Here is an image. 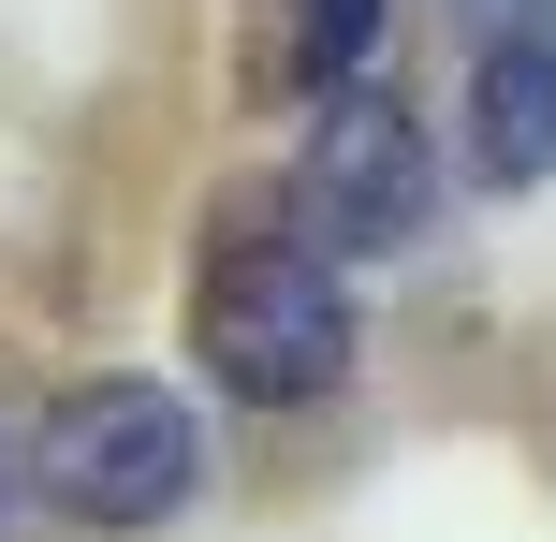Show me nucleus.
<instances>
[{"label": "nucleus", "mask_w": 556, "mask_h": 542, "mask_svg": "<svg viewBox=\"0 0 556 542\" xmlns=\"http://www.w3.org/2000/svg\"><path fill=\"white\" fill-rule=\"evenodd\" d=\"M469 162L498 191L556 176V15H498L483 29V74H469Z\"/></svg>", "instance_id": "nucleus-4"}, {"label": "nucleus", "mask_w": 556, "mask_h": 542, "mask_svg": "<svg viewBox=\"0 0 556 542\" xmlns=\"http://www.w3.org/2000/svg\"><path fill=\"white\" fill-rule=\"evenodd\" d=\"M29 469H45V499L59 514H88V528H162L176 499H191V469H205V440H191V396H162V381H74V396L29 426Z\"/></svg>", "instance_id": "nucleus-2"}, {"label": "nucleus", "mask_w": 556, "mask_h": 542, "mask_svg": "<svg viewBox=\"0 0 556 542\" xmlns=\"http://www.w3.org/2000/svg\"><path fill=\"white\" fill-rule=\"evenodd\" d=\"M293 220L323 235L337 264H381L410 250L425 220H440V162H425V117L395 103V88H323V117H307V162H293Z\"/></svg>", "instance_id": "nucleus-3"}, {"label": "nucleus", "mask_w": 556, "mask_h": 542, "mask_svg": "<svg viewBox=\"0 0 556 542\" xmlns=\"http://www.w3.org/2000/svg\"><path fill=\"white\" fill-rule=\"evenodd\" d=\"M0 484H15V440H0Z\"/></svg>", "instance_id": "nucleus-6"}, {"label": "nucleus", "mask_w": 556, "mask_h": 542, "mask_svg": "<svg viewBox=\"0 0 556 542\" xmlns=\"http://www.w3.org/2000/svg\"><path fill=\"white\" fill-rule=\"evenodd\" d=\"M381 45V0H264V88H352Z\"/></svg>", "instance_id": "nucleus-5"}, {"label": "nucleus", "mask_w": 556, "mask_h": 542, "mask_svg": "<svg viewBox=\"0 0 556 542\" xmlns=\"http://www.w3.org/2000/svg\"><path fill=\"white\" fill-rule=\"evenodd\" d=\"M191 352L220 396L250 411H307L352 381V279L337 250L278 205V220H220L205 235V279H191Z\"/></svg>", "instance_id": "nucleus-1"}]
</instances>
